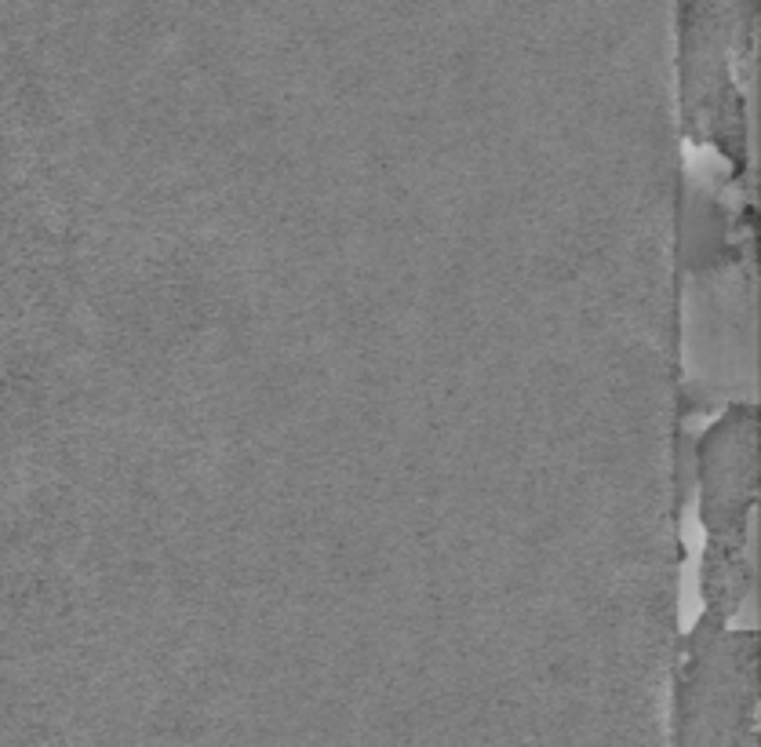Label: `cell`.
<instances>
[{"label": "cell", "instance_id": "1", "mask_svg": "<svg viewBox=\"0 0 761 747\" xmlns=\"http://www.w3.org/2000/svg\"><path fill=\"white\" fill-rule=\"evenodd\" d=\"M754 453V409H736L707 434L699 478H704V518L715 540H743V521L754 504L758 481Z\"/></svg>", "mask_w": 761, "mask_h": 747}]
</instances>
